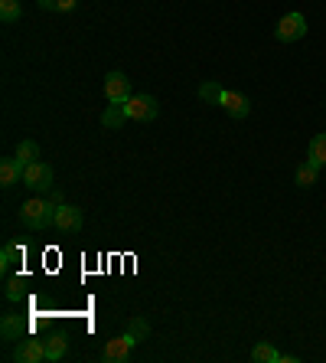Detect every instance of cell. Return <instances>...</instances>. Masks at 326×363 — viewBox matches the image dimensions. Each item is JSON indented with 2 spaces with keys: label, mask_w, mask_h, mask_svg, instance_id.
Segmentation results:
<instances>
[{
  "label": "cell",
  "mask_w": 326,
  "mask_h": 363,
  "mask_svg": "<svg viewBox=\"0 0 326 363\" xmlns=\"http://www.w3.org/2000/svg\"><path fill=\"white\" fill-rule=\"evenodd\" d=\"M127 334H134L137 340H144L147 334H151V324L141 321V318H131V321H127Z\"/></svg>",
  "instance_id": "obj_22"
},
{
  "label": "cell",
  "mask_w": 326,
  "mask_h": 363,
  "mask_svg": "<svg viewBox=\"0 0 326 363\" xmlns=\"http://www.w3.org/2000/svg\"><path fill=\"white\" fill-rule=\"evenodd\" d=\"M52 226H56L62 236H76L78 229H82V210H78V206H72V203H59Z\"/></svg>",
  "instance_id": "obj_6"
},
{
  "label": "cell",
  "mask_w": 326,
  "mask_h": 363,
  "mask_svg": "<svg viewBox=\"0 0 326 363\" xmlns=\"http://www.w3.org/2000/svg\"><path fill=\"white\" fill-rule=\"evenodd\" d=\"M23 184L33 190V194H52V167L50 164H30V167L23 170Z\"/></svg>",
  "instance_id": "obj_4"
},
{
  "label": "cell",
  "mask_w": 326,
  "mask_h": 363,
  "mask_svg": "<svg viewBox=\"0 0 326 363\" xmlns=\"http://www.w3.org/2000/svg\"><path fill=\"white\" fill-rule=\"evenodd\" d=\"M219 105H222V108H226L232 118H248V111H251L248 95L232 92V89H222V99H219Z\"/></svg>",
  "instance_id": "obj_9"
},
{
  "label": "cell",
  "mask_w": 326,
  "mask_h": 363,
  "mask_svg": "<svg viewBox=\"0 0 326 363\" xmlns=\"http://www.w3.org/2000/svg\"><path fill=\"white\" fill-rule=\"evenodd\" d=\"M20 180H23V167L17 164V157H4V164H0V186L10 190V186L20 184Z\"/></svg>",
  "instance_id": "obj_11"
},
{
  "label": "cell",
  "mask_w": 326,
  "mask_h": 363,
  "mask_svg": "<svg viewBox=\"0 0 326 363\" xmlns=\"http://www.w3.org/2000/svg\"><path fill=\"white\" fill-rule=\"evenodd\" d=\"M56 220V203L46 200V196H33L20 206V226L30 229V233H40V229L52 226Z\"/></svg>",
  "instance_id": "obj_1"
},
{
  "label": "cell",
  "mask_w": 326,
  "mask_h": 363,
  "mask_svg": "<svg viewBox=\"0 0 326 363\" xmlns=\"http://www.w3.org/2000/svg\"><path fill=\"white\" fill-rule=\"evenodd\" d=\"M0 334H4V340H23L30 337V321H23L20 314H4V321H0Z\"/></svg>",
  "instance_id": "obj_10"
},
{
  "label": "cell",
  "mask_w": 326,
  "mask_h": 363,
  "mask_svg": "<svg viewBox=\"0 0 326 363\" xmlns=\"http://www.w3.org/2000/svg\"><path fill=\"white\" fill-rule=\"evenodd\" d=\"M317 164H301V167H297V186H301V190H310V186L317 184Z\"/></svg>",
  "instance_id": "obj_17"
},
{
  "label": "cell",
  "mask_w": 326,
  "mask_h": 363,
  "mask_svg": "<svg viewBox=\"0 0 326 363\" xmlns=\"http://www.w3.org/2000/svg\"><path fill=\"white\" fill-rule=\"evenodd\" d=\"M13 157H17V164L26 170L30 164H36V157H40V144H36V141H20Z\"/></svg>",
  "instance_id": "obj_13"
},
{
  "label": "cell",
  "mask_w": 326,
  "mask_h": 363,
  "mask_svg": "<svg viewBox=\"0 0 326 363\" xmlns=\"http://www.w3.org/2000/svg\"><path fill=\"white\" fill-rule=\"evenodd\" d=\"M105 95H108V101H127L131 99V79L124 76V72H108L105 76Z\"/></svg>",
  "instance_id": "obj_8"
},
{
  "label": "cell",
  "mask_w": 326,
  "mask_h": 363,
  "mask_svg": "<svg viewBox=\"0 0 326 363\" xmlns=\"http://www.w3.org/2000/svg\"><path fill=\"white\" fill-rule=\"evenodd\" d=\"M199 99H202V101H212V105H219V99H222V85H219V82L199 85Z\"/></svg>",
  "instance_id": "obj_21"
},
{
  "label": "cell",
  "mask_w": 326,
  "mask_h": 363,
  "mask_svg": "<svg viewBox=\"0 0 326 363\" xmlns=\"http://www.w3.org/2000/svg\"><path fill=\"white\" fill-rule=\"evenodd\" d=\"M10 360H17V363H42V360H46V340H36V337L17 340V347H13Z\"/></svg>",
  "instance_id": "obj_7"
},
{
  "label": "cell",
  "mask_w": 326,
  "mask_h": 363,
  "mask_svg": "<svg viewBox=\"0 0 326 363\" xmlns=\"http://www.w3.org/2000/svg\"><path fill=\"white\" fill-rule=\"evenodd\" d=\"M141 344V340L134 337V334H121V337H111V340H105V347H101V360L105 363H124V360H131V354H134V347Z\"/></svg>",
  "instance_id": "obj_2"
},
{
  "label": "cell",
  "mask_w": 326,
  "mask_h": 363,
  "mask_svg": "<svg viewBox=\"0 0 326 363\" xmlns=\"http://www.w3.org/2000/svg\"><path fill=\"white\" fill-rule=\"evenodd\" d=\"M274 36L281 43L303 40V36H307V17H303V13H287V17H281L274 26Z\"/></svg>",
  "instance_id": "obj_3"
},
{
  "label": "cell",
  "mask_w": 326,
  "mask_h": 363,
  "mask_svg": "<svg viewBox=\"0 0 326 363\" xmlns=\"http://www.w3.org/2000/svg\"><path fill=\"white\" fill-rule=\"evenodd\" d=\"M40 4V10H56V0H36Z\"/></svg>",
  "instance_id": "obj_24"
},
{
  "label": "cell",
  "mask_w": 326,
  "mask_h": 363,
  "mask_svg": "<svg viewBox=\"0 0 326 363\" xmlns=\"http://www.w3.org/2000/svg\"><path fill=\"white\" fill-rule=\"evenodd\" d=\"M20 17H23L20 0H0V20H4V23H17Z\"/></svg>",
  "instance_id": "obj_16"
},
{
  "label": "cell",
  "mask_w": 326,
  "mask_h": 363,
  "mask_svg": "<svg viewBox=\"0 0 326 363\" xmlns=\"http://www.w3.org/2000/svg\"><path fill=\"white\" fill-rule=\"evenodd\" d=\"M124 121H127V108H124V101H111L108 108H105V115H101V125L108 128V131L121 128Z\"/></svg>",
  "instance_id": "obj_12"
},
{
  "label": "cell",
  "mask_w": 326,
  "mask_h": 363,
  "mask_svg": "<svg viewBox=\"0 0 326 363\" xmlns=\"http://www.w3.org/2000/svg\"><path fill=\"white\" fill-rule=\"evenodd\" d=\"M78 0H56V10H62V13H69V10H76Z\"/></svg>",
  "instance_id": "obj_23"
},
{
  "label": "cell",
  "mask_w": 326,
  "mask_h": 363,
  "mask_svg": "<svg viewBox=\"0 0 326 363\" xmlns=\"http://www.w3.org/2000/svg\"><path fill=\"white\" fill-rule=\"evenodd\" d=\"M124 108H127V118L131 121H153L160 105L153 95H131V99L124 101Z\"/></svg>",
  "instance_id": "obj_5"
},
{
  "label": "cell",
  "mask_w": 326,
  "mask_h": 363,
  "mask_svg": "<svg viewBox=\"0 0 326 363\" xmlns=\"http://www.w3.org/2000/svg\"><path fill=\"white\" fill-rule=\"evenodd\" d=\"M20 255H23V249H20L17 242L4 245V252H0V269H4V272H10V265H13V262H20Z\"/></svg>",
  "instance_id": "obj_19"
},
{
  "label": "cell",
  "mask_w": 326,
  "mask_h": 363,
  "mask_svg": "<svg viewBox=\"0 0 326 363\" xmlns=\"http://www.w3.org/2000/svg\"><path fill=\"white\" fill-rule=\"evenodd\" d=\"M281 350H274V347L268 344V340H261V344H255V350H251V360L255 363H281Z\"/></svg>",
  "instance_id": "obj_14"
},
{
  "label": "cell",
  "mask_w": 326,
  "mask_h": 363,
  "mask_svg": "<svg viewBox=\"0 0 326 363\" xmlns=\"http://www.w3.org/2000/svg\"><path fill=\"white\" fill-rule=\"evenodd\" d=\"M62 357H66V337H62V334H56V337L46 340V360L56 363V360H62Z\"/></svg>",
  "instance_id": "obj_18"
},
{
  "label": "cell",
  "mask_w": 326,
  "mask_h": 363,
  "mask_svg": "<svg viewBox=\"0 0 326 363\" xmlns=\"http://www.w3.org/2000/svg\"><path fill=\"white\" fill-rule=\"evenodd\" d=\"M307 161H310V164H317V167H326V135H313V141H310Z\"/></svg>",
  "instance_id": "obj_15"
},
{
  "label": "cell",
  "mask_w": 326,
  "mask_h": 363,
  "mask_svg": "<svg viewBox=\"0 0 326 363\" xmlns=\"http://www.w3.org/2000/svg\"><path fill=\"white\" fill-rule=\"evenodd\" d=\"M26 285H30L26 279H13V281H10L7 291H4V295H7V301H23V298H26Z\"/></svg>",
  "instance_id": "obj_20"
}]
</instances>
